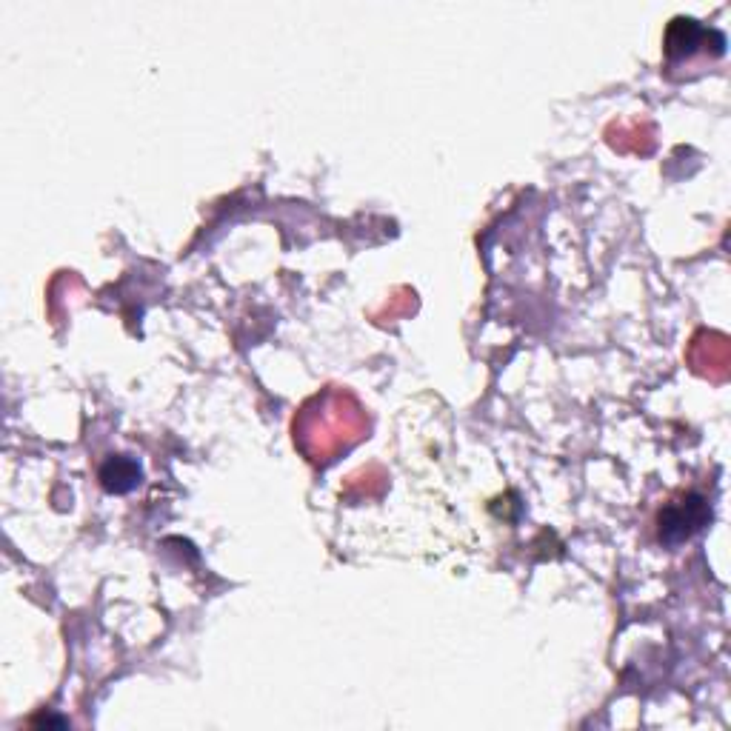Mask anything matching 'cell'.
<instances>
[{"mask_svg": "<svg viewBox=\"0 0 731 731\" xmlns=\"http://www.w3.org/2000/svg\"><path fill=\"white\" fill-rule=\"evenodd\" d=\"M709 520V506H706V500L703 497H686V500H680V503H672L666 512L660 514V540H666V543H683V540H689L703 523Z\"/></svg>", "mask_w": 731, "mask_h": 731, "instance_id": "1", "label": "cell"}, {"mask_svg": "<svg viewBox=\"0 0 731 731\" xmlns=\"http://www.w3.org/2000/svg\"><path fill=\"white\" fill-rule=\"evenodd\" d=\"M717 32L714 29H703L697 20L692 18H677L669 26V35H666V46H669V58H680V55H692L697 49L700 40L714 38Z\"/></svg>", "mask_w": 731, "mask_h": 731, "instance_id": "2", "label": "cell"}, {"mask_svg": "<svg viewBox=\"0 0 731 731\" xmlns=\"http://www.w3.org/2000/svg\"><path fill=\"white\" fill-rule=\"evenodd\" d=\"M100 480L109 492H129L140 483V469L129 457H109L100 469Z\"/></svg>", "mask_w": 731, "mask_h": 731, "instance_id": "3", "label": "cell"}]
</instances>
